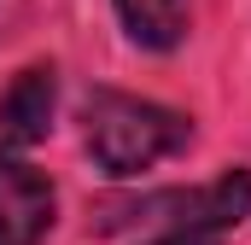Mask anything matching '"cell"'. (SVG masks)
I'll use <instances>...</instances> for the list:
<instances>
[{
    "instance_id": "cell-4",
    "label": "cell",
    "mask_w": 251,
    "mask_h": 245,
    "mask_svg": "<svg viewBox=\"0 0 251 245\" xmlns=\"http://www.w3.org/2000/svg\"><path fill=\"white\" fill-rule=\"evenodd\" d=\"M187 6L193 0H117V18H123L128 41H140L152 53H170L187 35Z\"/></svg>"
},
{
    "instance_id": "cell-5",
    "label": "cell",
    "mask_w": 251,
    "mask_h": 245,
    "mask_svg": "<svg viewBox=\"0 0 251 245\" xmlns=\"http://www.w3.org/2000/svg\"><path fill=\"white\" fill-rule=\"evenodd\" d=\"M146 245H222V234H204V228H176V234H158Z\"/></svg>"
},
{
    "instance_id": "cell-1",
    "label": "cell",
    "mask_w": 251,
    "mask_h": 245,
    "mask_svg": "<svg viewBox=\"0 0 251 245\" xmlns=\"http://www.w3.org/2000/svg\"><path fill=\"white\" fill-rule=\"evenodd\" d=\"M82 122H88V152L105 175H146L158 170L164 158H176L193 140V122L170 105H152V99H134V94H111L100 88L88 105H82Z\"/></svg>"
},
{
    "instance_id": "cell-2",
    "label": "cell",
    "mask_w": 251,
    "mask_h": 245,
    "mask_svg": "<svg viewBox=\"0 0 251 245\" xmlns=\"http://www.w3.org/2000/svg\"><path fill=\"white\" fill-rule=\"evenodd\" d=\"M53 99H59L53 64L18 70L12 88L0 94V152H29L35 140H47V128H53Z\"/></svg>"
},
{
    "instance_id": "cell-3",
    "label": "cell",
    "mask_w": 251,
    "mask_h": 245,
    "mask_svg": "<svg viewBox=\"0 0 251 245\" xmlns=\"http://www.w3.org/2000/svg\"><path fill=\"white\" fill-rule=\"evenodd\" d=\"M53 228V181L18 158H0V245H41Z\"/></svg>"
}]
</instances>
